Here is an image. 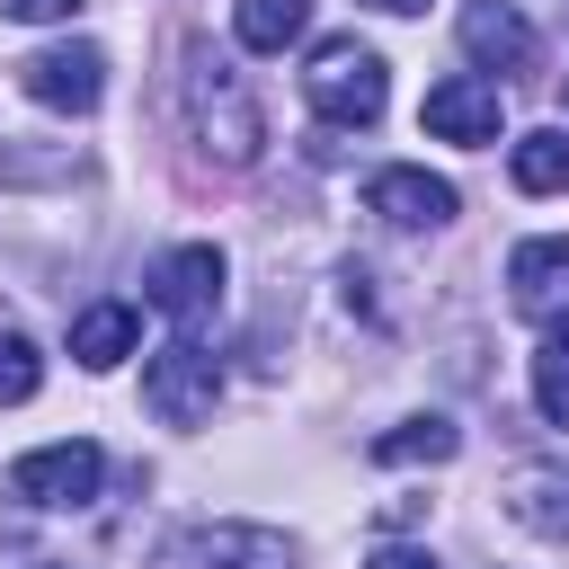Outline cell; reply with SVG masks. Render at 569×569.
<instances>
[{
	"mask_svg": "<svg viewBox=\"0 0 569 569\" xmlns=\"http://www.w3.org/2000/svg\"><path fill=\"white\" fill-rule=\"evenodd\" d=\"M178 107H187V133H196V142H204L222 169H249V160L267 151L258 89H249V71H231V53H213V44H187Z\"/></svg>",
	"mask_w": 569,
	"mask_h": 569,
	"instance_id": "obj_1",
	"label": "cell"
},
{
	"mask_svg": "<svg viewBox=\"0 0 569 569\" xmlns=\"http://www.w3.org/2000/svg\"><path fill=\"white\" fill-rule=\"evenodd\" d=\"M302 98H311V116H320V124L365 133V124H382V107H391V71H382V53H373V44L329 36V44H311Z\"/></svg>",
	"mask_w": 569,
	"mask_h": 569,
	"instance_id": "obj_2",
	"label": "cell"
},
{
	"mask_svg": "<svg viewBox=\"0 0 569 569\" xmlns=\"http://www.w3.org/2000/svg\"><path fill=\"white\" fill-rule=\"evenodd\" d=\"M213 400H222V365H213L196 338H169V347L142 365V409H151L160 427H204Z\"/></svg>",
	"mask_w": 569,
	"mask_h": 569,
	"instance_id": "obj_3",
	"label": "cell"
},
{
	"mask_svg": "<svg viewBox=\"0 0 569 569\" xmlns=\"http://www.w3.org/2000/svg\"><path fill=\"white\" fill-rule=\"evenodd\" d=\"M98 480H107V453H98L89 436H62V445H36V453L9 462V489H18L27 507H89Z\"/></svg>",
	"mask_w": 569,
	"mask_h": 569,
	"instance_id": "obj_4",
	"label": "cell"
},
{
	"mask_svg": "<svg viewBox=\"0 0 569 569\" xmlns=\"http://www.w3.org/2000/svg\"><path fill=\"white\" fill-rule=\"evenodd\" d=\"M222 276H231V267H222V249H213V240H187V249H169V258L151 267V311H160V320H178V329L196 338V329L222 311Z\"/></svg>",
	"mask_w": 569,
	"mask_h": 569,
	"instance_id": "obj_5",
	"label": "cell"
},
{
	"mask_svg": "<svg viewBox=\"0 0 569 569\" xmlns=\"http://www.w3.org/2000/svg\"><path fill=\"white\" fill-rule=\"evenodd\" d=\"M507 302L533 329H569V231H542V240L507 249Z\"/></svg>",
	"mask_w": 569,
	"mask_h": 569,
	"instance_id": "obj_6",
	"label": "cell"
},
{
	"mask_svg": "<svg viewBox=\"0 0 569 569\" xmlns=\"http://www.w3.org/2000/svg\"><path fill=\"white\" fill-rule=\"evenodd\" d=\"M18 89L36 107H53V116H89L107 98V53L98 44H44V53L18 62Z\"/></svg>",
	"mask_w": 569,
	"mask_h": 569,
	"instance_id": "obj_7",
	"label": "cell"
},
{
	"mask_svg": "<svg viewBox=\"0 0 569 569\" xmlns=\"http://www.w3.org/2000/svg\"><path fill=\"white\" fill-rule=\"evenodd\" d=\"M453 36H462V53L480 62V71H533V27H525V9L516 0H462V18H453Z\"/></svg>",
	"mask_w": 569,
	"mask_h": 569,
	"instance_id": "obj_8",
	"label": "cell"
},
{
	"mask_svg": "<svg viewBox=\"0 0 569 569\" xmlns=\"http://www.w3.org/2000/svg\"><path fill=\"white\" fill-rule=\"evenodd\" d=\"M418 124L436 133V142H498V80H480V71H453V80H436L427 89V107H418Z\"/></svg>",
	"mask_w": 569,
	"mask_h": 569,
	"instance_id": "obj_9",
	"label": "cell"
},
{
	"mask_svg": "<svg viewBox=\"0 0 569 569\" xmlns=\"http://www.w3.org/2000/svg\"><path fill=\"white\" fill-rule=\"evenodd\" d=\"M453 187L445 178H427V169H373L365 178V213H382L391 231H436V222H453Z\"/></svg>",
	"mask_w": 569,
	"mask_h": 569,
	"instance_id": "obj_10",
	"label": "cell"
},
{
	"mask_svg": "<svg viewBox=\"0 0 569 569\" xmlns=\"http://www.w3.org/2000/svg\"><path fill=\"white\" fill-rule=\"evenodd\" d=\"M169 569H302V560L267 525H204V533H187V551Z\"/></svg>",
	"mask_w": 569,
	"mask_h": 569,
	"instance_id": "obj_11",
	"label": "cell"
},
{
	"mask_svg": "<svg viewBox=\"0 0 569 569\" xmlns=\"http://www.w3.org/2000/svg\"><path fill=\"white\" fill-rule=\"evenodd\" d=\"M507 516L542 542H569V462H525L507 480Z\"/></svg>",
	"mask_w": 569,
	"mask_h": 569,
	"instance_id": "obj_12",
	"label": "cell"
},
{
	"mask_svg": "<svg viewBox=\"0 0 569 569\" xmlns=\"http://www.w3.org/2000/svg\"><path fill=\"white\" fill-rule=\"evenodd\" d=\"M133 329H142V320H133V302H89V311L71 320V356H80L89 373H107V365H124V356H133Z\"/></svg>",
	"mask_w": 569,
	"mask_h": 569,
	"instance_id": "obj_13",
	"label": "cell"
},
{
	"mask_svg": "<svg viewBox=\"0 0 569 569\" xmlns=\"http://www.w3.org/2000/svg\"><path fill=\"white\" fill-rule=\"evenodd\" d=\"M507 169H516L525 196H560V187H569V133H560V124L516 133V142H507Z\"/></svg>",
	"mask_w": 569,
	"mask_h": 569,
	"instance_id": "obj_14",
	"label": "cell"
},
{
	"mask_svg": "<svg viewBox=\"0 0 569 569\" xmlns=\"http://www.w3.org/2000/svg\"><path fill=\"white\" fill-rule=\"evenodd\" d=\"M302 27H311V0H240V9H231V36H240L249 53H284Z\"/></svg>",
	"mask_w": 569,
	"mask_h": 569,
	"instance_id": "obj_15",
	"label": "cell"
},
{
	"mask_svg": "<svg viewBox=\"0 0 569 569\" xmlns=\"http://www.w3.org/2000/svg\"><path fill=\"white\" fill-rule=\"evenodd\" d=\"M462 453V427L453 418H409V427H391V436H373V462H453Z\"/></svg>",
	"mask_w": 569,
	"mask_h": 569,
	"instance_id": "obj_16",
	"label": "cell"
},
{
	"mask_svg": "<svg viewBox=\"0 0 569 569\" xmlns=\"http://www.w3.org/2000/svg\"><path fill=\"white\" fill-rule=\"evenodd\" d=\"M533 409H542L551 427H569V329H551L542 356H533Z\"/></svg>",
	"mask_w": 569,
	"mask_h": 569,
	"instance_id": "obj_17",
	"label": "cell"
},
{
	"mask_svg": "<svg viewBox=\"0 0 569 569\" xmlns=\"http://www.w3.org/2000/svg\"><path fill=\"white\" fill-rule=\"evenodd\" d=\"M36 382H44V356H36V338H18V329H0V409H18V400H36Z\"/></svg>",
	"mask_w": 569,
	"mask_h": 569,
	"instance_id": "obj_18",
	"label": "cell"
},
{
	"mask_svg": "<svg viewBox=\"0 0 569 569\" xmlns=\"http://www.w3.org/2000/svg\"><path fill=\"white\" fill-rule=\"evenodd\" d=\"M80 0H0V18H18V27H62Z\"/></svg>",
	"mask_w": 569,
	"mask_h": 569,
	"instance_id": "obj_19",
	"label": "cell"
},
{
	"mask_svg": "<svg viewBox=\"0 0 569 569\" xmlns=\"http://www.w3.org/2000/svg\"><path fill=\"white\" fill-rule=\"evenodd\" d=\"M365 569H445V560H436V551H373Z\"/></svg>",
	"mask_w": 569,
	"mask_h": 569,
	"instance_id": "obj_20",
	"label": "cell"
},
{
	"mask_svg": "<svg viewBox=\"0 0 569 569\" xmlns=\"http://www.w3.org/2000/svg\"><path fill=\"white\" fill-rule=\"evenodd\" d=\"M365 9H382V18H418L427 0H365Z\"/></svg>",
	"mask_w": 569,
	"mask_h": 569,
	"instance_id": "obj_21",
	"label": "cell"
},
{
	"mask_svg": "<svg viewBox=\"0 0 569 569\" xmlns=\"http://www.w3.org/2000/svg\"><path fill=\"white\" fill-rule=\"evenodd\" d=\"M44 569H62V560H44Z\"/></svg>",
	"mask_w": 569,
	"mask_h": 569,
	"instance_id": "obj_22",
	"label": "cell"
}]
</instances>
